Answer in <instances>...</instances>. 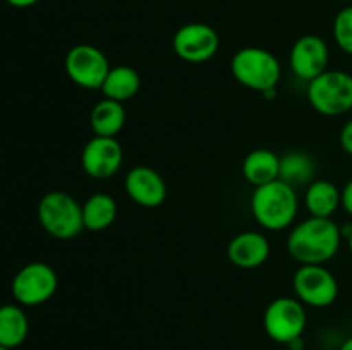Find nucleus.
I'll list each match as a JSON object with an SVG mask.
<instances>
[{
  "mask_svg": "<svg viewBox=\"0 0 352 350\" xmlns=\"http://www.w3.org/2000/svg\"><path fill=\"white\" fill-rule=\"evenodd\" d=\"M124 187L131 201L143 208H158L167 199V184L164 177L146 165L131 168L124 178Z\"/></svg>",
  "mask_w": 352,
  "mask_h": 350,
  "instance_id": "13",
  "label": "nucleus"
},
{
  "mask_svg": "<svg viewBox=\"0 0 352 350\" xmlns=\"http://www.w3.org/2000/svg\"><path fill=\"white\" fill-rule=\"evenodd\" d=\"M296 299L305 305L323 309L339 297V281L325 264H301L292 277Z\"/></svg>",
  "mask_w": 352,
  "mask_h": 350,
  "instance_id": "8",
  "label": "nucleus"
},
{
  "mask_svg": "<svg viewBox=\"0 0 352 350\" xmlns=\"http://www.w3.org/2000/svg\"><path fill=\"white\" fill-rule=\"evenodd\" d=\"M342 239V230L332 218L308 216L291 229L287 250L299 264H327L340 250Z\"/></svg>",
  "mask_w": 352,
  "mask_h": 350,
  "instance_id": "1",
  "label": "nucleus"
},
{
  "mask_svg": "<svg viewBox=\"0 0 352 350\" xmlns=\"http://www.w3.org/2000/svg\"><path fill=\"white\" fill-rule=\"evenodd\" d=\"M347 246H349V250H351V254H352V232H351V235L347 237Z\"/></svg>",
  "mask_w": 352,
  "mask_h": 350,
  "instance_id": "27",
  "label": "nucleus"
},
{
  "mask_svg": "<svg viewBox=\"0 0 352 350\" xmlns=\"http://www.w3.org/2000/svg\"><path fill=\"white\" fill-rule=\"evenodd\" d=\"M124 150L117 137L93 136L81 151V167L88 177L105 180L120 170Z\"/></svg>",
  "mask_w": 352,
  "mask_h": 350,
  "instance_id": "12",
  "label": "nucleus"
},
{
  "mask_svg": "<svg viewBox=\"0 0 352 350\" xmlns=\"http://www.w3.org/2000/svg\"><path fill=\"white\" fill-rule=\"evenodd\" d=\"M230 72L241 86L263 95L277 88L282 67L272 51L260 47H244L234 54Z\"/></svg>",
  "mask_w": 352,
  "mask_h": 350,
  "instance_id": "3",
  "label": "nucleus"
},
{
  "mask_svg": "<svg viewBox=\"0 0 352 350\" xmlns=\"http://www.w3.org/2000/svg\"><path fill=\"white\" fill-rule=\"evenodd\" d=\"M58 288L57 271L47 263L26 264L12 278L10 292L19 305L34 307L50 301Z\"/></svg>",
  "mask_w": 352,
  "mask_h": 350,
  "instance_id": "7",
  "label": "nucleus"
},
{
  "mask_svg": "<svg viewBox=\"0 0 352 350\" xmlns=\"http://www.w3.org/2000/svg\"><path fill=\"white\" fill-rule=\"evenodd\" d=\"M316 161L305 151H289L280 156V175L278 178L294 189L308 187L315 180Z\"/></svg>",
  "mask_w": 352,
  "mask_h": 350,
  "instance_id": "21",
  "label": "nucleus"
},
{
  "mask_svg": "<svg viewBox=\"0 0 352 350\" xmlns=\"http://www.w3.org/2000/svg\"><path fill=\"white\" fill-rule=\"evenodd\" d=\"M64 67L69 79L79 88L100 89L110 71V62L100 48L82 43L67 51Z\"/></svg>",
  "mask_w": 352,
  "mask_h": 350,
  "instance_id": "9",
  "label": "nucleus"
},
{
  "mask_svg": "<svg viewBox=\"0 0 352 350\" xmlns=\"http://www.w3.org/2000/svg\"><path fill=\"white\" fill-rule=\"evenodd\" d=\"M292 74L309 82L325 71H329L330 48L318 34H305L294 41L289 54Z\"/></svg>",
  "mask_w": 352,
  "mask_h": 350,
  "instance_id": "11",
  "label": "nucleus"
},
{
  "mask_svg": "<svg viewBox=\"0 0 352 350\" xmlns=\"http://www.w3.org/2000/svg\"><path fill=\"white\" fill-rule=\"evenodd\" d=\"M333 40L337 47L352 57V5L344 7L337 12L332 26Z\"/></svg>",
  "mask_w": 352,
  "mask_h": 350,
  "instance_id": "22",
  "label": "nucleus"
},
{
  "mask_svg": "<svg viewBox=\"0 0 352 350\" xmlns=\"http://www.w3.org/2000/svg\"><path fill=\"white\" fill-rule=\"evenodd\" d=\"M38 222L55 239H74L85 230L82 205L67 192H47L38 202Z\"/></svg>",
  "mask_w": 352,
  "mask_h": 350,
  "instance_id": "4",
  "label": "nucleus"
},
{
  "mask_svg": "<svg viewBox=\"0 0 352 350\" xmlns=\"http://www.w3.org/2000/svg\"><path fill=\"white\" fill-rule=\"evenodd\" d=\"M251 215L265 230L280 232L294 223L299 211L298 191L284 180L254 187L251 196Z\"/></svg>",
  "mask_w": 352,
  "mask_h": 350,
  "instance_id": "2",
  "label": "nucleus"
},
{
  "mask_svg": "<svg viewBox=\"0 0 352 350\" xmlns=\"http://www.w3.org/2000/svg\"><path fill=\"white\" fill-rule=\"evenodd\" d=\"M117 218V201L107 192H95L82 202L85 230L103 232Z\"/></svg>",
  "mask_w": 352,
  "mask_h": 350,
  "instance_id": "19",
  "label": "nucleus"
},
{
  "mask_svg": "<svg viewBox=\"0 0 352 350\" xmlns=\"http://www.w3.org/2000/svg\"><path fill=\"white\" fill-rule=\"evenodd\" d=\"M9 5L16 7V9H28V7H33L36 5L40 0H6Z\"/></svg>",
  "mask_w": 352,
  "mask_h": 350,
  "instance_id": "25",
  "label": "nucleus"
},
{
  "mask_svg": "<svg viewBox=\"0 0 352 350\" xmlns=\"http://www.w3.org/2000/svg\"><path fill=\"white\" fill-rule=\"evenodd\" d=\"M339 350H352V336H349V338L344 340L342 345H340Z\"/></svg>",
  "mask_w": 352,
  "mask_h": 350,
  "instance_id": "26",
  "label": "nucleus"
},
{
  "mask_svg": "<svg viewBox=\"0 0 352 350\" xmlns=\"http://www.w3.org/2000/svg\"><path fill=\"white\" fill-rule=\"evenodd\" d=\"M220 48V36L210 24L188 23L175 31L172 50L181 60L203 64L212 60Z\"/></svg>",
  "mask_w": 352,
  "mask_h": 350,
  "instance_id": "10",
  "label": "nucleus"
},
{
  "mask_svg": "<svg viewBox=\"0 0 352 350\" xmlns=\"http://www.w3.org/2000/svg\"><path fill=\"white\" fill-rule=\"evenodd\" d=\"M0 350H12V349H7V347H2V345H0Z\"/></svg>",
  "mask_w": 352,
  "mask_h": 350,
  "instance_id": "28",
  "label": "nucleus"
},
{
  "mask_svg": "<svg viewBox=\"0 0 352 350\" xmlns=\"http://www.w3.org/2000/svg\"><path fill=\"white\" fill-rule=\"evenodd\" d=\"M126 108L120 102L103 98L96 103L89 113V127L95 136L117 137L126 126Z\"/></svg>",
  "mask_w": 352,
  "mask_h": 350,
  "instance_id": "17",
  "label": "nucleus"
},
{
  "mask_svg": "<svg viewBox=\"0 0 352 350\" xmlns=\"http://www.w3.org/2000/svg\"><path fill=\"white\" fill-rule=\"evenodd\" d=\"M342 205L340 189L327 178H315L305 189V206L309 216L316 218H332Z\"/></svg>",
  "mask_w": 352,
  "mask_h": 350,
  "instance_id": "15",
  "label": "nucleus"
},
{
  "mask_svg": "<svg viewBox=\"0 0 352 350\" xmlns=\"http://www.w3.org/2000/svg\"><path fill=\"white\" fill-rule=\"evenodd\" d=\"M339 143H340V148L352 156V119L347 120V122L342 126V129H340Z\"/></svg>",
  "mask_w": 352,
  "mask_h": 350,
  "instance_id": "23",
  "label": "nucleus"
},
{
  "mask_svg": "<svg viewBox=\"0 0 352 350\" xmlns=\"http://www.w3.org/2000/svg\"><path fill=\"white\" fill-rule=\"evenodd\" d=\"M308 316L305 304L296 297H277L267 305L263 314V328L268 338L289 345L302 338Z\"/></svg>",
  "mask_w": 352,
  "mask_h": 350,
  "instance_id": "6",
  "label": "nucleus"
},
{
  "mask_svg": "<svg viewBox=\"0 0 352 350\" xmlns=\"http://www.w3.org/2000/svg\"><path fill=\"white\" fill-rule=\"evenodd\" d=\"M340 194H342V208L347 215L352 216V178L340 189Z\"/></svg>",
  "mask_w": 352,
  "mask_h": 350,
  "instance_id": "24",
  "label": "nucleus"
},
{
  "mask_svg": "<svg viewBox=\"0 0 352 350\" xmlns=\"http://www.w3.org/2000/svg\"><path fill=\"white\" fill-rule=\"evenodd\" d=\"M308 103L325 117L346 115L352 110V74L329 69L308 82Z\"/></svg>",
  "mask_w": 352,
  "mask_h": 350,
  "instance_id": "5",
  "label": "nucleus"
},
{
  "mask_svg": "<svg viewBox=\"0 0 352 350\" xmlns=\"http://www.w3.org/2000/svg\"><path fill=\"white\" fill-rule=\"evenodd\" d=\"M30 331L26 312L17 304L0 305V345L16 349L23 345Z\"/></svg>",
  "mask_w": 352,
  "mask_h": 350,
  "instance_id": "20",
  "label": "nucleus"
},
{
  "mask_svg": "<svg viewBox=\"0 0 352 350\" xmlns=\"http://www.w3.org/2000/svg\"><path fill=\"white\" fill-rule=\"evenodd\" d=\"M280 175V156L267 148H258L243 160V177L254 187L270 184Z\"/></svg>",
  "mask_w": 352,
  "mask_h": 350,
  "instance_id": "16",
  "label": "nucleus"
},
{
  "mask_svg": "<svg viewBox=\"0 0 352 350\" xmlns=\"http://www.w3.org/2000/svg\"><path fill=\"white\" fill-rule=\"evenodd\" d=\"M272 253L270 240L256 230H246L234 237L227 246V257L230 263L243 270H253L268 261Z\"/></svg>",
  "mask_w": 352,
  "mask_h": 350,
  "instance_id": "14",
  "label": "nucleus"
},
{
  "mask_svg": "<svg viewBox=\"0 0 352 350\" xmlns=\"http://www.w3.org/2000/svg\"><path fill=\"white\" fill-rule=\"evenodd\" d=\"M140 88L141 78L136 69H133L131 65H116V67H110L100 91H102L103 98L124 103L134 98Z\"/></svg>",
  "mask_w": 352,
  "mask_h": 350,
  "instance_id": "18",
  "label": "nucleus"
}]
</instances>
